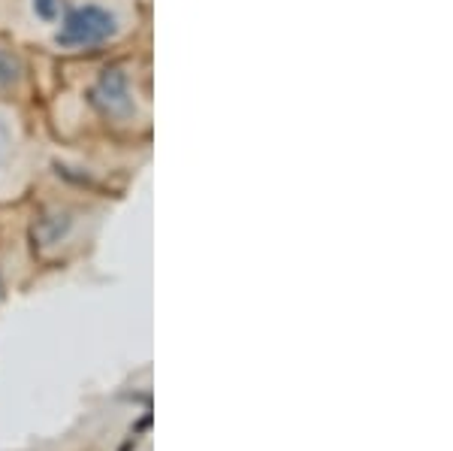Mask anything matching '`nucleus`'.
<instances>
[{
  "mask_svg": "<svg viewBox=\"0 0 453 451\" xmlns=\"http://www.w3.org/2000/svg\"><path fill=\"white\" fill-rule=\"evenodd\" d=\"M115 34V19L109 16L100 6H82V10H73L67 21H64L58 43L61 46H97L106 36Z\"/></svg>",
  "mask_w": 453,
  "mask_h": 451,
  "instance_id": "obj_1",
  "label": "nucleus"
},
{
  "mask_svg": "<svg viewBox=\"0 0 453 451\" xmlns=\"http://www.w3.org/2000/svg\"><path fill=\"white\" fill-rule=\"evenodd\" d=\"M16 76H19V61L12 55L0 52V89L10 85V82H16Z\"/></svg>",
  "mask_w": 453,
  "mask_h": 451,
  "instance_id": "obj_2",
  "label": "nucleus"
},
{
  "mask_svg": "<svg viewBox=\"0 0 453 451\" xmlns=\"http://www.w3.org/2000/svg\"><path fill=\"white\" fill-rule=\"evenodd\" d=\"M36 10H40L42 19H52L55 16V0H36Z\"/></svg>",
  "mask_w": 453,
  "mask_h": 451,
  "instance_id": "obj_3",
  "label": "nucleus"
}]
</instances>
